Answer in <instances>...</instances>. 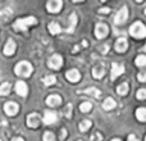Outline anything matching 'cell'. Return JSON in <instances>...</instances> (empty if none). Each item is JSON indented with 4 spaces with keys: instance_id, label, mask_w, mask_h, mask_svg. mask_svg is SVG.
<instances>
[{
    "instance_id": "f1b7e54d",
    "label": "cell",
    "mask_w": 146,
    "mask_h": 141,
    "mask_svg": "<svg viewBox=\"0 0 146 141\" xmlns=\"http://www.w3.org/2000/svg\"><path fill=\"white\" fill-rule=\"evenodd\" d=\"M90 127H91V122H90V121H82V122L80 123V130H81L82 132L87 131Z\"/></svg>"
},
{
    "instance_id": "60d3db41",
    "label": "cell",
    "mask_w": 146,
    "mask_h": 141,
    "mask_svg": "<svg viewBox=\"0 0 146 141\" xmlns=\"http://www.w3.org/2000/svg\"><path fill=\"white\" fill-rule=\"evenodd\" d=\"M111 141H121V140H119V139H113Z\"/></svg>"
},
{
    "instance_id": "7a4b0ae2",
    "label": "cell",
    "mask_w": 146,
    "mask_h": 141,
    "mask_svg": "<svg viewBox=\"0 0 146 141\" xmlns=\"http://www.w3.org/2000/svg\"><path fill=\"white\" fill-rule=\"evenodd\" d=\"M14 72L15 74L21 76V77H30L31 73H32V66L28 62H21L15 66Z\"/></svg>"
},
{
    "instance_id": "d4e9b609",
    "label": "cell",
    "mask_w": 146,
    "mask_h": 141,
    "mask_svg": "<svg viewBox=\"0 0 146 141\" xmlns=\"http://www.w3.org/2000/svg\"><path fill=\"white\" fill-rule=\"evenodd\" d=\"M117 92H118L119 95H126V94L128 92V83L123 82L122 85H119L118 87H117Z\"/></svg>"
},
{
    "instance_id": "9c48e42d",
    "label": "cell",
    "mask_w": 146,
    "mask_h": 141,
    "mask_svg": "<svg viewBox=\"0 0 146 141\" xmlns=\"http://www.w3.org/2000/svg\"><path fill=\"white\" fill-rule=\"evenodd\" d=\"M18 109H19L18 104L13 103V101H9V103H7L4 105V110L8 116H15L18 113Z\"/></svg>"
},
{
    "instance_id": "e0dca14e",
    "label": "cell",
    "mask_w": 146,
    "mask_h": 141,
    "mask_svg": "<svg viewBox=\"0 0 146 141\" xmlns=\"http://www.w3.org/2000/svg\"><path fill=\"white\" fill-rule=\"evenodd\" d=\"M62 103V98L59 95H50L48 99H46V104L49 106H56V105H60Z\"/></svg>"
},
{
    "instance_id": "ba28073f",
    "label": "cell",
    "mask_w": 146,
    "mask_h": 141,
    "mask_svg": "<svg viewBox=\"0 0 146 141\" xmlns=\"http://www.w3.org/2000/svg\"><path fill=\"white\" fill-rule=\"evenodd\" d=\"M40 123H41V118H40L38 114L32 113L27 117V124H28V127H31V128H36V127H38Z\"/></svg>"
},
{
    "instance_id": "484cf974",
    "label": "cell",
    "mask_w": 146,
    "mask_h": 141,
    "mask_svg": "<svg viewBox=\"0 0 146 141\" xmlns=\"http://www.w3.org/2000/svg\"><path fill=\"white\" fill-rule=\"evenodd\" d=\"M42 81H44V83H45V86H51V85H54V83L56 82V78H55V76L50 74V76L44 77Z\"/></svg>"
},
{
    "instance_id": "5b68a950",
    "label": "cell",
    "mask_w": 146,
    "mask_h": 141,
    "mask_svg": "<svg viewBox=\"0 0 146 141\" xmlns=\"http://www.w3.org/2000/svg\"><path fill=\"white\" fill-rule=\"evenodd\" d=\"M63 64V58H62L59 54H54L48 62V66L53 69H59Z\"/></svg>"
},
{
    "instance_id": "1f68e13d",
    "label": "cell",
    "mask_w": 146,
    "mask_h": 141,
    "mask_svg": "<svg viewBox=\"0 0 146 141\" xmlns=\"http://www.w3.org/2000/svg\"><path fill=\"white\" fill-rule=\"evenodd\" d=\"M103 140V136H101L99 132H95V134L91 136V139H90V141H101Z\"/></svg>"
},
{
    "instance_id": "d590c367",
    "label": "cell",
    "mask_w": 146,
    "mask_h": 141,
    "mask_svg": "<svg viewBox=\"0 0 146 141\" xmlns=\"http://www.w3.org/2000/svg\"><path fill=\"white\" fill-rule=\"evenodd\" d=\"M128 141H139V139H137L135 135H129V136H128Z\"/></svg>"
},
{
    "instance_id": "f6af8a7d",
    "label": "cell",
    "mask_w": 146,
    "mask_h": 141,
    "mask_svg": "<svg viewBox=\"0 0 146 141\" xmlns=\"http://www.w3.org/2000/svg\"><path fill=\"white\" fill-rule=\"evenodd\" d=\"M0 141H1V139H0Z\"/></svg>"
},
{
    "instance_id": "83f0119b",
    "label": "cell",
    "mask_w": 146,
    "mask_h": 141,
    "mask_svg": "<svg viewBox=\"0 0 146 141\" xmlns=\"http://www.w3.org/2000/svg\"><path fill=\"white\" fill-rule=\"evenodd\" d=\"M135 63H136L137 67H145L146 66V57L145 55H139L136 58V61H135Z\"/></svg>"
},
{
    "instance_id": "603a6c76",
    "label": "cell",
    "mask_w": 146,
    "mask_h": 141,
    "mask_svg": "<svg viewBox=\"0 0 146 141\" xmlns=\"http://www.w3.org/2000/svg\"><path fill=\"white\" fill-rule=\"evenodd\" d=\"M136 118L141 122L146 121V108H139L136 110Z\"/></svg>"
},
{
    "instance_id": "ab89813d",
    "label": "cell",
    "mask_w": 146,
    "mask_h": 141,
    "mask_svg": "<svg viewBox=\"0 0 146 141\" xmlns=\"http://www.w3.org/2000/svg\"><path fill=\"white\" fill-rule=\"evenodd\" d=\"M142 51H146V45L144 46V48H142Z\"/></svg>"
},
{
    "instance_id": "4dcf8cb0",
    "label": "cell",
    "mask_w": 146,
    "mask_h": 141,
    "mask_svg": "<svg viewBox=\"0 0 146 141\" xmlns=\"http://www.w3.org/2000/svg\"><path fill=\"white\" fill-rule=\"evenodd\" d=\"M136 98L140 99V100H144V99H146V88H141V90L137 91Z\"/></svg>"
},
{
    "instance_id": "5bb4252c",
    "label": "cell",
    "mask_w": 146,
    "mask_h": 141,
    "mask_svg": "<svg viewBox=\"0 0 146 141\" xmlns=\"http://www.w3.org/2000/svg\"><path fill=\"white\" fill-rule=\"evenodd\" d=\"M127 48H128V43H127L126 39H118L115 43V50L118 51V53H124V51L127 50Z\"/></svg>"
},
{
    "instance_id": "e575fe53",
    "label": "cell",
    "mask_w": 146,
    "mask_h": 141,
    "mask_svg": "<svg viewBox=\"0 0 146 141\" xmlns=\"http://www.w3.org/2000/svg\"><path fill=\"white\" fill-rule=\"evenodd\" d=\"M99 12H100V13H103V14H106V13H109V12H110V9H109V8H101V9L99 10Z\"/></svg>"
},
{
    "instance_id": "30bf717a",
    "label": "cell",
    "mask_w": 146,
    "mask_h": 141,
    "mask_svg": "<svg viewBox=\"0 0 146 141\" xmlns=\"http://www.w3.org/2000/svg\"><path fill=\"white\" fill-rule=\"evenodd\" d=\"M123 72H124V66H122V64H117V63L111 64V76H110L111 80L118 78Z\"/></svg>"
},
{
    "instance_id": "44dd1931",
    "label": "cell",
    "mask_w": 146,
    "mask_h": 141,
    "mask_svg": "<svg viewBox=\"0 0 146 141\" xmlns=\"http://www.w3.org/2000/svg\"><path fill=\"white\" fill-rule=\"evenodd\" d=\"M49 31H50L51 35H58V33L62 32V28L56 22H51L50 25H49Z\"/></svg>"
},
{
    "instance_id": "f546056e",
    "label": "cell",
    "mask_w": 146,
    "mask_h": 141,
    "mask_svg": "<svg viewBox=\"0 0 146 141\" xmlns=\"http://www.w3.org/2000/svg\"><path fill=\"white\" fill-rule=\"evenodd\" d=\"M42 139H44V141H54V140H55V136H54L53 132L48 131V132H45V134H44Z\"/></svg>"
},
{
    "instance_id": "8d00e7d4",
    "label": "cell",
    "mask_w": 146,
    "mask_h": 141,
    "mask_svg": "<svg viewBox=\"0 0 146 141\" xmlns=\"http://www.w3.org/2000/svg\"><path fill=\"white\" fill-rule=\"evenodd\" d=\"M66 135H67V130H66V128H63V130H62V136H60V139L63 140L64 137H66Z\"/></svg>"
},
{
    "instance_id": "7bdbcfd3",
    "label": "cell",
    "mask_w": 146,
    "mask_h": 141,
    "mask_svg": "<svg viewBox=\"0 0 146 141\" xmlns=\"http://www.w3.org/2000/svg\"><path fill=\"white\" fill-rule=\"evenodd\" d=\"M78 141H82V140H78Z\"/></svg>"
},
{
    "instance_id": "3957f363",
    "label": "cell",
    "mask_w": 146,
    "mask_h": 141,
    "mask_svg": "<svg viewBox=\"0 0 146 141\" xmlns=\"http://www.w3.org/2000/svg\"><path fill=\"white\" fill-rule=\"evenodd\" d=\"M129 33L136 39H142L146 36V27L141 22H136L131 26L129 28Z\"/></svg>"
},
{
    "instance_id": "74e56055",
    "label": "cell",
    "mask_w": 146,
    "mask_h": 141,
    "mask_svg": "<svg viewBox=\"0 0 146 141\" xmlns=\"http://www.w3.org/2000/svg\"><path fill=\"white\" fill-rule=\"evenodd\" d=\"M101 50H103V53H104V54H105V53H106V51H108V50H109V45H104V46H103V48H101Z\"/></svg>"
},
{
    "instance_id": "8992f818",
    "label": "cell",
    "mask_w": 146,
    "mask_h": 141,
    "mask_svg": "<svg viewBox=\"0 0 146 141\" xmlns=\"http://www.w3.org/2000/svg\"><path fill=\"white\" fill-rule=\"evenodd\" d=\"M62 7H63V3H62L60 0H50V1H48V4H46V9L50 13L60 12Z\"/></svg>"
},
{
    "instance_id": "7402d4cb",
    "label": "cell",
    "mask_w": 146,
    "mask_h": 141,
    "mask_svg": "<svg viewBox=\"0 0 146 141\" xmlns=\"http://www.w3.org/2000/svg\"><path fill=\"white\" fill-rule=\"evenodd\" d=\"M12 14H13L12 9H9V8H7V9H3V10H0V19L8 21L10 17H12Z\"/></svg>"
},
{
    "instance_id": "4fadbf2b",
    "label": "cell",
    "mask_w": 146,
    "mask_h": 141,
    "mask_svg": "<svg viewBox=\"0 0 146 141\" xmlns=\"http://www.w3.org/2000/svg\"><path fill=\"white\" fill-rule=\"evenodd\" d=\"M14 51H15V43L12 40V39H9L8 43L5 44V46H4V54L8 57H10L14 54Z\"/></svg>"
},
{
    "instance_id": "d6986e66",
    "label": "cell",
    "mask_w": 146,
    "mask_h": 141,
    "mask_svg": "<svg viewBox=\"0 0 146 141\" xmlns=\"http://www.w3.org/2000/svg\"><path fill=\"white\" fill-rule=\"evenodd\" d=\"M115 106H117V103L113 98H106L105 101L103 103V108L105 109V110H111V109H114Z\"/></svg>"
},
{
    "instance_id": "ac0fdd59",
    "label": "cell",
    "mask_w": 146,
    "mask_h": 141,
    "mask_svg": "<svg viewBox=\"0 0 146 141\" xmlns=\"http://www.w3.org/2000/svg\"><path fill=\"white\" fill-rule=\"evenodd\" d=\"M104 73H105L104 66H103V64H99V66L94 67V69H92V77L96 78V80H100V78L104 76Z\"/></svg>"
},
{
    "instance_id": "6da1fadb",
    "label": "cell",
    "mask_w": 146,
    "mask_h": 141,
    "mask_svg": "<svg viewBox=\"0 0 146 141\" xmlns=\"http://www.w3.org/2000/svg\"><path fill=\"white\" fill-rule=\"evenodd\" d=\"M37 23V19L35 17H27V18H21V19H17L15 23L13 25L15 31H26L30 26H33Z\"/></svg>"
},
{
    "instance_id": "ffe728a7",
    "label": "cell",
    "mask_w": 146,
    "mask_h": 141,
    "mask_svg": "<svg viewBox=\"0 0 146 141\" xmlns=\"http://www.w3.org/2000/svg\"><path fill=\"white\" fill-rule=\"evenodd\" d=\"M76 25H77V15H76L74 13H72V14H71V17H69V27L67 28V32L72 33L73 31H74Z\"/></svg>"
},
{
    "instance_id": "277c9868",
    "label": "cell",
    "mask_w": 146,
    "mask_h": 141,
    "mask_svg": "<svg viewBox=\"0 0 146 141\" xmlns=\"http://www.w3.org/2000/svg\"><path fill=\"white\" fill-rule=\"evenodd\" d=\"M127 18H128V10H127L126 7H123L118 13H117L115 18H114V23L118 25V26H121V25H123V23L126 22Z\"/></svg>"
},
{
    "instance_id": "7c38bea8",
    "label": "cell",
    "mask_w": 146,
    "mask_h": 141,
    "mask_svg": "<svg viewBox=\"0 0 146 141\" xmlns=\"http://www.w3.org/2000/svg\"><path fill=\"white\" fill-rule=\"evenodd\" d=\"M66 77H67V80L71 81V82H78V81L81 80V73L78 72L77 69H71L67 72Z\"/></svg>"
},
{
    "instance_id": "f35d334b",
    "label": "cell",
    "mask_w": 146,
    "mask_h": 141,
    "mask_svg": "<svg viewBox=\"0 0 146 141\" xmlns=\"http://www.w3.org/2000/svg\"><path fill=\"white\" fill-rule=\"evenodd\" d=\"M12 141H25V140H23L22 137H14V139H13Z\"/></svg>"
},
{
    "instance_id": "836d02e7",
    "label": "cell",
    "mask_w": 146,
    "mask_h": 141,
    "mask_svg": "<svg viewBox=\"0 0 146 141\" xmlns=\"http://www.w3.org/2000/svg\"><path fill=\"white\" fill-rule=\"evenodd\" d=\"M71 110H72V105L68 104V106H67L66 110H64V116H66L67 118H71Z\"/></svg>"
},
{
    "instance_id": "ee69618b",
    "label": "cell",
    "mask_w": 146,
    "mask_h": 141,
    "mask_svg": "<svg viewBox=\"0 0 146 141\" xmlns=\"http://www.w3.org/2000/svg\"><path fill=\"white\" fill-rule=\"evenodd\" d=\"M145 141H146V137H145Z\"/></svg>"
},
{
    "instance_id": "4316f807",
    "label": "cell",
    "mask_w": 146,
    "mask_h": 141,
    "mask_svg": "<svg viewBox=\"0 0 146 141\" xmlns=\"http://www.w3.org/2000/svg\"><path fill=\"white\" fill-rule=\"evenodd\" d=\"M80 109H81V112H83V113H87V112H90L91 109H92V104H91L90 101H85V103L81 104Z\"/></svg>"
},
{
    "instance_id": "8fae6325",
    "label": "cell",
    "mask_w": 146,
    "mask_h": 141,
    "mask_svg": "<svg viewBox=\"0 0 146 141\" xmlns=\"http://www.w3.org/2000/svg\"><path fill=\"white\" fill-rule=\"evenodd\" d=\"M15 91H17V94L19 96H26L28 92V87L23 81H19V82L15 83Z\"/></svg>"
},
{
    "instance_id": "b9f144b4",
    "label": "cell",
    "mask_w": 146,
    "mask_h": 141,
    "mask_svg": "<svg viewBox=\"0 0 146 141\" xmlns=\"http://www.w3.org/2000/svg\"><path fill=\"white\" fill-rule=\"evenodd\" d=\"M145 14H146V9H145Z\"/></svg>"
},
{
    "instance_id": "d6a6232c",
    "label": "cell",
    "mask_w": 146,
    "mask_h": 141,
    "mask_svg": "<svg viewBox=\"0 0 146 141\" xmlns=\"http://www.w3.org/2000/svg\"><path fill=\"white\" fill-rule=\"evenodd\" d=\"M137 78H139L140 82H146V72H141L137 74Z\"/></svg>"
},
{
    "instance_id": "cb8c5ba5",
    "label": "cell",
    "mask_w": 146,
    "mask_h": 141,
    "mask_svg": "<svg viewBox=\"0 0 146 141\" xmlns=\"http://www.w3.org/2000/svg\"><path fill=\"white\" fill-rule=\"evenodd\" d=\"M10 92V83L9 82H4L0 86V96H5Z\"/></svg>"
},
{
    "instance_id": "9a60e30c",
    "label": "cell",
    "mask_w": 146,
    "mask_h": 141,
    "mask_svg": "<svg viewBox=\"0 0 146 141\" xmlns=\"http://www.w3.org/2000/svg\"><path fill=\"white\" fill-rule=\"evenodd\" d=\"M78 92L80 94H87V95H91L96 99H99L101 96V91L98 90L96 87H88V88H85V90H80Z\"/></svg>"
},
{
    "instance_id": "52a82bcc",
    "label": "cell",
    "mask_w": 146,
    "mask_h": 141,
    "mask_svg": "<svg viewBox=\"0 0 146 141\" xmlns=\"http://www.w3.org/2000/svg\"><path fill=\"white\" fill-rule=\"evenodd\" d=\"M109 32V28L106 25H104V23H99V25H96L95 27V36L98 39H104L106 35H108Z\"/></svg>"
},
{
    "instance_id": "2e32d148",
    "label": "cell",
    "mask_w": 146,
    "mask_h": 141,
    "mask_svg": "<svg viewBox=\"0 0 146 141\" xmlns=\"http://www.w3.org/2000/svg\"><path fill=\"white\" fill-rule=\"evenodd\" d=\"M56 119H58V116H56L54 112H45V116H44V122H45L46 124H53L54 122H56Z\"/></svg>"
}]
</instances>
